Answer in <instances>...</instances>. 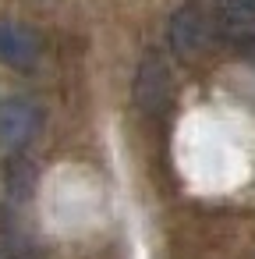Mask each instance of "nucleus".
Returning <instances> with one entry per match:
<instances>
[{
    "label": "nucleus",
    "instance_id": "nucleus-1",
    "mask_svg": "<svg viewBox=\"0 0 255 259\" xmlns=\"http://www.w3.org/2000/svg\"><path fill=\"white\" fill-rule=\"evenodd\" d=\"M170 93H174V85H170V68H167L160 57H145V61L138 64L135 89H131L135 107H138L142 114H160V110L170 103Z\"/></svg>",
    "mask_w": 255,
    "mask_h": 259
},
{
    "label": "nucleus",
    "instance_id": "nucleus-5",
    "mask_svg": "<svg viewBox=\"0 0 255 259\" xmlns=\"http://www.w3.org/2000/svg\"><path fill=\"white\" fill-rule=\"evenodd\" d=\"M36 188V167L29 160H11L8 163V195L15 202H29Z\"/></svg>",
    "mask_w": 255,
    "mask_h": 259
},
{
    "label": "nucleus",
    "instance_id": "nucleus-7",
    "mask_svg": "<svg viewBox=\"0 0 255 259\" xmlns=\"http://www.w3.org/2000/svg\"><path fill=\"white\" fill-rule=\"evenodd\" d=\"M237 50H241V54H244V57H248V61L255 64V32L241 36V39H237Z\"/></svg>",
    "mask_w": 255,
    "mask_h": 259
},
{
    "label": "nucleus",
    "instance_id": "nucleus-3",
    "mask_svg": "<svg viewBox=\"0 0 255 259\" xmlns=\"http://www.w3.org/2000/svg\"><path fill=\"white\" fill-rule=\"evenodd\" d=\"M0 61L18 71H32L39 64V39L32 29L18 22H0Z\"/></svg>",
    "mask_w": 255,
    "mask_h": 259
},
{
    "label": "nucleus",
    "instance_id": "nucleus-2",
    "mask_svg": "<svg viewBox=\"0 0 255 259\" xmlns=\"http://www.w3.org/2000/svg\"><path fill=\"white\" fill-rule=\"evenodd\" d=\"M39 128V107L25 96H8L0 103V142L8 149H22L25 142H32Z\"/></svg>",
    "mask_w": 255,
    "mask_h": 259
},
{
    "label": "nucleus",
    "instance_id": "nucleus-4",
    "mask_svg": "<svg viewBox=\"0 0 255 259\" xmlns=\"http://www.w3.org/2000/svg\"><path fill=\"white\" fill-rule=\"evenodd\" d=\"M209 43V18L198 11V8H181L174 18H170V47L181 54V57H195L202 47Z\"/></svg>",
    "mask_w": 255,
    "mask_h": 259
},
{
    "label": "nucleus",
    "instance_id": "nucleus-8",
    "mask_svg": "<svg viewBox=\"0 0 255 259\" xmlns=\"http://www.w3.org/2000/svg\"><path fill=\"white\" fill-rule=\"evenodd\" d=\"M0 259H25V255H22L18 248H8V245H4V248H0Z\"/></svg>",
    "mask_w": 255,
    "mask_h": 259
},
{
    "label": "nucleus",
    "instance_id": "nucleus-6",
    "mask_svg": "<svg viewBox=\"0 0 255 259\" xmlns=\"http://www.w3.org/2000/svg\"><path fill=\"white\" fill-rule=\"evenodd\" d=\"M220 11L230 25H244L255 22V0H220Z\"/></svg>",
    "mask_w": 255,
    "mask_h": 259
}]
</instances>
